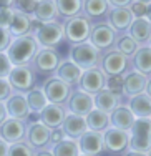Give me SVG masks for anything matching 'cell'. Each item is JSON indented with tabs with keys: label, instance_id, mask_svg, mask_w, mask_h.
<instances>
[{
	"label": "cell",
	"instance_id": "46",
	"mask_svg": "<svg viewBox=\"0 0 151 156\" xmlns=\"http://www.w3.org/2000/svg\"><path fill=\"white\" fill-rule=\"evenodd\" d=\"M7 118H9V115H7V110H5V103L0 101V125H2Z\"/></svg>",
	"mask_w": 151,
	"mask_h": 156
},
{
	"label": "cell",
	"instance_id": "50",
	"mask_svg": "<svg viewBox=\"0 0 151 156\" xmlns=\"http://www.w3.org/2000/svg\"><path fill=\"white\" fill-rule=\"evenodd\" d=\"M35 156H53L51 150H40V151H35Z\"/></svg>",
	"mask_w": 151,
	"mask_h": 156
},
{
	"label": "cell",
	"instance_id": "40",
	"mask_svg": "<svg viewBox=\"0 0 151 156\" xmlns=\"http://www.w3.org/2000/svg\"><path fill=\"white\" fill-rule=\"evenodd\" d=\"M10 42H12V35L7 28L0 27V53H5L7 48H9Z\"/></svg>",
	"mask_w": 151,
	"mask_h": 156
},
{
	"label": "cell",
	"instance_id": "6",
	"mask_svg": "<svg viewBox=\"0 0 151 156\" xmlns=\"http://www.w3.org/2000/svg\"><path fill=\"white\" fill-rule=\"evenodd\" d=\"M130 150L149 153L151 150V118H135L130 131Z\"/></svg>",
	"mask_w": 151,
	"mask_h": 156
},
{
	"label": "cell",
	"instance_id": "12",
	"mask_svg": "<svg viewBox=\"0 0 151 156\" xmlns=\"http://www.w3.org/2000/svg\"><path fill=\"white\" fill-rule=\"evenodd\" d=\"M45 93L48 103H53V105H65L68 100L70 93H72L73 88L68 87L67 83H63L61 80H58L55 75L51 76H47L43 80L42 87H40Z\"/></svg>",
	"mask_w": 151,
	"mask_h": 156
},
{
	"label": "cell",
	"instance_id": "13",
	"mask_svg": "<svg viewBox=\"0 0 151 156\" xmlns=\"http://www.w3.org/2000/svg\"><path fill=\"white\" fill-rule=\"evenodd\" d=\"M105 83H106V75L97 66V68L83 70L76 88L91 96H95L98 91H101L105 88Z\"/></svg>",
	"mask_w": 151,
	"mask_h": 156
},
{
	"label": "cell",
	"instance_id": "48",
	"mask_svg": "<svg viewBox=\"0 0 151 156\" xmlns=\"http://www.w3.org/2000/svg\"><path fill=\"white\" fill-rule=\"evenodd\" d=\"M13 0H0V9H12Z\"/></svg>",
	"mask_w": 151,
	"mask_h": 156
},
{
	"label": "cell",
	"instance_id": "24",
	"mask_svg": "<svg viewBox=\"0 0 151 156\" xmlns=\"http://www.w3.org/2000/svg\"><path fill=\"white\" fill-rule=\"evenodd\" d=\"M135 123V116L130 111V108L126 106V103L118 105L115 110L110 113V126L111 128H118L123 131H130L131 126Z\"/></svg>",
	"mask_w": 151,
	"mask_h": 156
},
{
	"label": "cell",
	"instance_id": "7",
	"mask_svg": "<svg viewBox=\"0 0 151 156\" xmlns=\"http://www.w3.org/2000/svg\"><path fill=\"white\" fill-rule=\"evenodd\" d=\"M118 38V33L110 27L106 22H97L91 25L90 35H88V43H91L98 51H108L115 48Z\"/></svg>",
	"mask_w": 151,
	"mask_h": 156
},
{
	"label": "cell",
	"instance_id": "34",
	"mask_svg": "<svg viewBox=\"0 0 151 156\" xmlns=\"http://www.w3.org/2000/svg\"><path fill=\"white\" fill-rule=\"evenodd\" d=\"M138 48H139V45L128 35V33L118 35L116 43H115V50H118L120 53H123V55H126L128 58H131L136 51H138Z\"/></svg>",
	"mask_w": 151,
	"mask_h": 156
},
{
	"label": "cell",
	"instance_id": "4",
	"mask_svg": "<svg viewBox=\"0 0 151 156\" xmlns=\"http://www.w3.org/2000/svg\"><path fill=\"white\" fill-rule=\"evenodd\" d=\"M61 23H63V38L67 40L70 47L76 45V43L88 42V35H90L91 25H93V22L88 17L80 13L76 17L63 20Z\"/></svg>",
	"mask_w": 151,
	"mask_h": 156
},
{
	"label": "cell",
	"instance_id": "21",
	"mask_svg": "<svg viewBox=\"0 0 151 156\" xmlns=\"http://www.w3.org/2000/svg\"><path fill=\"white\" fill-rule=\"evenodd\" d=\"M53 75L57 76L58 80H61L63 83H67L68 87L76 88L78 80H80V76H82V70L70 60V58H65V60L61 58L60 65H58V68L55 70Z\"/></svg>",
	"mask_w": 151,
	"mask_h": 156
},
{
	"label": "cell",
	"instance_id": "9",
	"mask_svg": "<svg viewBox=\"0 0 151 156\" xmlns=\"http://www.w3.org/2000/svg\"><path fill=\"white\" fill-rule=\"evenodd\" d=\"M103 150L111 156H123L130 150V133L108 126L103 131Z\"/></svg>",
	"mask_w": 151,
	"mask_h": 156
},
{
	"label": "cell",
	"instance_id": "10",
	"mask_svg": "<svg viewBox=\"0 0 151 156\" xmlns=\"http://www.w3.org/2000/svg\"><path fill=\"white\" fill-rule=\"evenodd\" d=\"M60 62H61V57L58 53V50H55V48H38L30 66L35 70L37 75H42L47 78L55 73Z\"/></svg>",
	"mask_w": 151,
	"mask_h": 156
},
{
	"label": "cell",
	"instance_id": "28",
	"mask_svg": "<svg viewBox=\"0 0 151 156\" xmlns=\"http://www.w3.org/2000/svg\"><path fill=\"white\" fill-rule=\"evenodd\" d=\"M33 20L38 23H48V22H61L60 15L57 12L55 0H38L35 12H33Z\"/></svg>",
	"mask_w": 151,
	"mask_h": 156
},
{
	"label": "cell",
	"instance_id": "1",
	"mask_svg": "<svg viewBox=\"0 0 151 156\" xmlns=\"http://www.w3.org/2000/svg\"><path fill=\"white\" fill-rule=\"evenodd\" d=\"M38 43L32 35H23L12 38L9 48H7V57H9L12 66H22V65H30L33 60L35 53L38 51Z\"/></svg>",
	"mask_w": 151,
	"mask_h": 156
},
{
	"label": "cell",
	"instance_id": "42",
	"mask_svg": "<svg viewBox=\"0 0 151 156\" xmlns=\"http://www.w3.org/2000/svg\"><path fill=\"white\" fill-rule=\"evenodd\" d=\"M13 18V9H0V27L9 28Z\"/></svg>",
	"mask_w": 151,
	"mask_h": 156
},
{
	"label": "cell",
	"instance_id": "36",
	"mask_svg": "<svg viewBox=\"0 0 151 156\" xmlns=\"http://www.w3.org/2000/svg\"><path fill=\"white\" fill-rule=\"evenodd\" d=\"M7 156H35V150L25 141L9 144V153Z\"/></svg>",
	"mask_w": 151,
	"mask_h": 156
},
{
	"label": "cell",
	"instance_id": "31",
	"mask_svg": "<svg viewBox=\"0 0 151 156\" xmlns=\"http://www.w3.org/2000/svg\"><path fill=\"white\" fill-rule=\"evenodd\" d=\"M86 121V128L88 131H97V133H103L106 128L110 126V115L103 113V111L93 108L90 113L85 116Z\"/></svg>",
	"mask_w": 151,
	"mask_h": 156
},
{
	"label": "cell",
	"instance_id": "37",
	"mask_svg": "<svg viewBox=\"0 0 151 156\" xmlns=\"http://www.w3.org/2000/svg\"><path fill=\"white\" fill-rule=\"evenodd\" d=\"M37 5H38V0H13V5L12 9L15 12L25 13V15H33Z\"/></svg>",
	"mask_w": 151,
	"mask_h": 156
},
{
	"label": "cell",
	"instance_id": "11",
	"mask_svg": "<svg viewBox=\"0 0 151 156\" xmlns=\"http://www.w3.org/2000/svg\"><path fill=\"white\" fill-rule=\"evenodd\" d=\"M25 143H28L35 151L50 150V128H47L40 120L27 121V133H25Z\"/></svg>",
	"mask_w": 151,
	"mask_h": 156
},
{
	"label": "cell",
	"instance_id": "51",
	"mask_svg": "<svg viewBox=\"0 0 151 156\" xmlns=\"http://www.w3.org/2000/svg\"><path fill=\"white\" fill-rule=\"evenodd\" d=\"M145 18H146V20H148L149 23H151V3H148V5H146V13H145Z\"/></svg>",
	"mask_w": 151,
	"mask_h": 156
},
{
	"label": "cell",
	"instance_id": "14",
	"mask_svg": "<svg viewBox=\"0 0 151 156\" xmlns=\"http://www.w3.org/2000/svg\"><path fill=\"white\" fill-rule=\"evenodd\" d=\"M65 108H67L68 113L76 115V116H86L93 106V96L85 93V91L78 90V88H73L72 93H70L67 103H65Z\"/></svg>",
	"mask_w": 151,
	"mask_h": 156
},
{
	"label": "cell",
	"instance_id": "26",
	"mask_svg": "<svg viewBox=\"0 0 151 156\" xmlns=\"http://www.w3.org/2000/svg\"><path fill=\"white\" fill-rule=\"evenodd\" d=\"M121 103H125L123 98H121L120 95L113 93V91L106 90V88H103L101 91H98V93L93 96V106L97 110L103 111V113H108V115L111 113L118 105H121Z\"/></svg>",
	"mask_w": 151,
	"mask_h": 156
},
{
	"label": "cell",
	"instance_id": "35",
	"mask_svg": "<svg viewBox=\"0 0 151 156\" xmlns=\"http://www.w3.org/2000/svg\"><path fill=\"white\" fill-rule=\"evenodd\" d=\"M53 156H80V150L76 141L65 138L63 141H60L58 144L50 148Z\"/></svg>",
	"mask_w": 151,
	"mask_h": 156
},
{
	"label": "cell",
	"instance_id": "2",
	"mask_svg": "<svg viewBox=\"0 0 151 156\" xmlns=\"http://www.w3.org/2000/svg\"><path fill=\"white\" fill-rule=\"evenodd\" d=\"M32 37L40 48H55L63 42V23L61 22H48V23H33Z\"/></svg>",
	"mask_w": 151,
	"mask_h": 156
},
{
	"label": "cell",
	"instance_id": "5",
	"mask_svg": "<svg viewBox=\"0 0 151 156\" xmlns=\"http://www.w3.org/2000/svg\"><path fill=\"white\" fill-rule=\"evenodd\" d=\"M68 58L83 72V70L97 68L100 65L101 51H98L91 43L83 42L68 47Z\"/></svg>",
	"mask_w": 151,
	"mask_h": 156
},
{
	"label": "cell",
	"instance_id": "17",
	"mask_svg": "<svg viewBox=\"0 0 151 156\" xmlns=\"http://www.w3.org/2000/svg\"><path fill=\"white\" fill-rule=\"evenodd\" d=\"M5 110H7L9 118H13V120L28 121L32 116L30 110H28V105H27V100H25V95L17 93V91H13V93L7 98Z\"/></svg>",
	"mask_w": 151,
	"mask_h": 156
},
{
	"label": "cell",
	"instance_id": "30",
	"mask_svg": "<svg viewBox=\"0 0 151 156\" xmlns=\"http://www.w3.org/2000/svg\"><path fill=\"white\" fill-rule=\"evenodd\" d=\"M126 106L130 108L135 118H151V98L146 93L128 98Z\"/></svg>",
	"mask_w": 151,
	"mask_h": 156
},
{
	"label": "cell",
	"instance_id": "25",
	"mask_svg": "<svg viewBox=\"0 0 151 156\" xmlns=\"http://www.w3.org/2000/svg\"><path fill=\"white\" fill-rule=\"evenodd\" d=\"M33 17L25 15V13L15 12L13 10V18L10 22L9 28L7 30L10 32L12 38H17V37H23V35H32V30H33Z\"/></svg>",
	"mask_w": 151,
	"mask_h": 156
},
{
	"label": "cell",
	"instance_id": "45",
	"mask_svg": "<svg viewBox=\"0 0 151 156\" xmlns=\"http://www.w3.org/2000/svg\"><path fill=\"white\" fill-rule=\"evenodd\" d=\"M110 5L115 7V9H128V7L133 3V0H108Z\"/></svg>",
	"mask_w": 151,
	"mask_h": 156
},
{
	"label": "cell",
	"instance_id": "41",
	"mask_svg": "<svg viewBox=\"0 0 151 156\" xmlns=\"http://www.w3.org/2000/svg\"><path fill=\"white\" fill-rule=\"evenodd\" d=\"M12 70V63H10L7 53H0V78H7Z\"/></svg>",
	"mask_w": 151,
	"mask_h": 156
},
{
	"label": "cell",
	"instance_id": "20",
	"mask_svg": "<svg viewBox=\"0 0 151 156\" xmlns=\"http://www.w3.org/2000/svg\"><path fill=\"white\" fill-rule=\"evenodd\" d=\"M67 113L68 111L65 108V105H53V103H48L37 116H38V120L42 121L47 128L55 129V128H60L61 126Z\"/></svg>",
	"mask_w": 151,
	"mask_h": 156
},
{
	"label": "cell",
	"instance_id": "29",
	"mask_svg": "<svg viewBox=\"0 0 151 156\" xmlns=\"http://www.w3.org/2000/svg\"><path fill=\"white\" fill-rule=\"evenodd\" d=\"M131 63H133V70L146 78H151V47L143 45L138 48V51L131 57Z\"/></svg>",
	"mask_w": 151,
	"mask_h": 156
},
{
	"label": "cell",
	"instance_id": "23",
	"mask_svg": "<svg viewBox=\"0 0 151 156\" xmlns=\"http://www.w3.org/2000/svg\"><path fill=\"white\" fill-rule=\"evenodd\" d=\"M110 9H111V5L108 0H83L82 13L90 18L93 23H97V22H105Z\"/></svg>",
	"mask_w": 151,
	"mask_h": 156
},
{
	"label": "cell",
	"instance_id": "38",
	"mask_svg": "<svg viewBox=\"0 0 151 156\" xmlns=\"http://www.w3.org/2000/svg\"><path fill=\"white\" fill-rule=\"evenodd\" d=\"M121 87H123V76H106L105 88L110 91H113V93H116V95H120L121 98H123V95H121Z\"/></svg>",
	"mask_w": 151,
	"mask_h": 156
},
{
	"label": "cell",
	"instance_id": "47",
	"mask_svg": "<svg viewBox=\"0 0 151 156\" xmlns=\"http://www.w3.org/2000/svg\"><path fill=\"white\" fill-rule=\"evenodd\" d=\"M7 153H9V143L0 140V156H7Z\"/></svg>",
	"mask_w": 151,
	"mask_h": 156
},
{
	"label": "cell",
	"instance_id": "18",
	"mask_svg": "<svg viewBox=\"0 0 151 156\" xmlns=\"http://www.w3.org/2000/svg\"><path fill=\"white\" fill-rule=\"evenodd\" d=\"M76 144H78L80 154L100 156L105 153V150H103V133L86 131L85 135H82L76 140Z\"/></svg>",
	"mask_w": 151,
	"mask_h": 156
},
{
	"label": "cell",
	"instance_id": "22",
	"mask_svg": "<svg viewBox=\"0 0 151 156\" xmlns=\"http://www.w3.org/2000/svg\"><path fill=\"white\" fill-rule=\"evenodd\" d=\"M61 131L65 133V138L68 140H73L76 141L82 135L88 131L86 128V121H85L83 116H76V115H72V113H67L63 123H61Z\"/></svg>",
	"mask_w": 151,
	"mask_h": 156
},
{
	"label": "cell",
	"instance_id": "8",
	"mask_svg": "<svg viewBox=\"0 0 151 156\" xmlns=\"http://www.w3.org/2000/svg\"><path fill=\"white\" fill-rule=\"evenodd\" d=\"M37 76L38 75L30 65H22V66H12L7 80H9L13 91L25 95L27 91H30L32 88L37 87Z\"/></svg>",
	"mask_w": 151,
	"mask_h": 156
},
{
	"label": "cell",
	"instance_id": "33",
	"mask_svg": "<svg viewBox=\"0 0 151 156\" xmlns=\"http://www.w3.org/2000/svg\"><path fill=\"white\" fill-rule=\"evenodd\" d=\"M25 100H27L28 110H30L32 115H38L40 111L48 105V100H47L45 93H43V90L40 87H35L30 91H27L25 93Z\"/></svg>",
	"mask_w": 151,
	"mask_h": 156
},
{
	"label": "cell",
	"instance_id": "32",
	"mask_svg": "<svg viewBox=\"0 0 151 156\" xmlns=\"http://www.w3.org/2000/svg\"><path fill=\"white\" fill-rule=\"evenodd\" d=\"M55 5L61 22L83 12V0H55Z\"/></svg>",
	"mask_w": 151,
	"mask_h": 156
},
{
	"label": "cell",
	"instance_id": "39",
	"mask_svg": "<svg viewBox=\"0 0 151 156\" xmlns=\"http://www.w3.org/2000/svg\"><path fill=\"white\" fill-rule=\"evenodd\" d=\"M12 93H13V90H12V87H10L9 80H7V78H0V101L5 103L7 98Z\"/></svg>",
	"mask_w": 151,
	"mask_h": 156
},
{
	"label": "cell",
	"instance_id": "3",
	"mask_svg": "<svg viewBox=\"0 0 151 156\" xmlns=\"http://www.w3.org/2000/svg\"><path fill=\"white\" fill-rule=\"evenodd\" d=\"M98 68L106 76H123L133 70V63H131V58H128L126 55H123L118 50H115V48H111V50L101 53Z\"/></svg>",
	"mask_w": 151,
	"mask_h": 156
},
{
	"label": "cell",
	"instance_id": "53",
	"mask_svg": "<svg viewBox=\"0 0 151 156\" xmlns=\"http://www.w3.org/2000/svg\"><path fill=\"white\" fill-rule=\"evenodd\" d=\"M135 2H139V3H145V5H148V3H151V0H135Z\"/></svg>",
	"mask_w": 151,
	"mask_h": 156
},
{
	"label": "cell",
	"instance_id": "27",
	"mask_svg": "<svg viewBox=\"0 0 151 156\" xmlns=\"http://www.w3.org/2000/svg\"><path fill=\"white\" fill-rule=\"evenodd\" d=\"M126 33L139 47L148 45L149 38H151V23L145 17L143 18H133V22H131V25H130V28H128Z\"/></svg>",
	"mask_w": 151,
	"mask_h": 156
},
{
	"label": "cell",
	"instance_id": "55",
	"mask_svg": "<svg viewBox=\"0 0 151 156\" xmlns=\"http://www.w3.org/2000/svg\"><path fill=\"white\" fill-rule=\"evenodd\" d=\"M148 156H151V150H149V153H148Z\"/></svg>",
	"mask_w": 151,
	"mask_h": 156
},
{
	"label": "cell",
	"instance_id": "52",
	"mask_svg": "<svg viewBox=\"0 0 151 156\" xmlns=\"http://www.w3.org/2000/svg\"><path fill=\"white\" fill-rule=\"evenodd\" d=\"M145 93L151 98V78H148V83H146V90H145Z\"/></svg>",
	"mask_w": 151,
	"mask_h": 156
},
{
	"label": "cell",
	"instance_id": "49",
	"mask_svg": "<svg viewBox=\"0 0 151 156\" xmlns=\"http://www.w3.org/2000/svg\"><path fill=\"white\" fill-rule=\"evenodd\" d=\"M123 156H148V153H141V151H133V150H128Z\"/></svg>",
	"mask_w": 151,
	"mask_h": 156
},
{
	"label": "cell",
	"instance_id": "43",
	"mask_svg": "<svg viewBox=\"0 0 151 156\" xmlns=\"http://www.w3.org/2000/svg\"><path fill=\"white\" fill-rule=\"evenodd\" d=\"M128 9H130V12L133 13L135 18H143V17H145V13H146V5H145V3L135 2V0H133V3H131Z\"/></svg>",
	"mask_w": 151,
	"mask_h": 156
},
{
	"label": "cell",
	"instance_id": "19",
	"mask_svg": "<svg viewBox=\"0 0 151 156\" xmlns=\"http://www.w3.org/2000/svg\"><path fill=\"white\" fill-rule=\"evenodd\" d=\"M133 18L135 17H133V13L130 12V9H115V7H111L108 15L105 18V22L118 33V35H123V33L128 32Z\"/></svg>",
	"mask_w": 151,
	"mask_h": 156
},
{
	"label": "cell",
	"instance_id": "56",
	"mask_svg": "<svg viewBox=\"0 0 151 156\" xmlns=\"http://www.w3.org/2000/svg\"><path fill=\"white\" fill-rule=\"evenodd\" d=\"M80 156H86V154H80Z\"/></svg>",
	"mask_w": 151,
	"mask_h": 156
},
{
	"label": "cell",
	"instance_id": "15",
	"mask_svg": "<svg viewBox=\"0 0 151 156\" xmlns=\"http://www.w3.org/2000/svg\"><path fill=\"white\" fill-rule=\"evenodd\" d=\"M25 133H27V121L7 118L0 125V140H3L9 144L25 141Z\"/></svg>",
	"mask_w": 151,
	"mask_h": 156
},
{
	"label": "cell",
	"instance_id": "44",
	"mask_svg": "<svg viewBox=\"0 0 151 156\" xmlns=\"http://www.w3.org/2000/svg\"><path fill=\"white\" fill-rule=\"evenodd\" d=\"M63 140H65V133L61 131V128L50 129V146H55V144H58Z\"/></svg>",
	"mask_w": 151,
	"mask_h": 156
},
{
	"label": "cell",
	"instance_id": "54",
	"mask_svg": "<svg viewBox=\"0 0 151 156\" xmlns=\"http://www.w3.org/2000/svg\"><path fill=\"white\" fill-rule=\"evenodd\" d=\"M148 45H149V47H151V38H149V43H148Z\"/></svg>",
	"mask_w": 151,
	"mask_h": 156
},
{
	"label": "cell",
	"instance_id": "16",
	"mask_svg": "<svg viewBox=\"0 0 151 156\" xmlns=\"http://www.w3.org/2000/svg\"><path fill=\"white\" fill-rule=\"evenodd\" d=\"M146 83H148V78L141 73L135 72H128L126 75H123V87H121V95H123V100L126 103L128 98H133L136 95L145 93L146 90Z\"/></svg>",
	"mask_w": 151,
	"mask_h": 156
}]
</instances>
